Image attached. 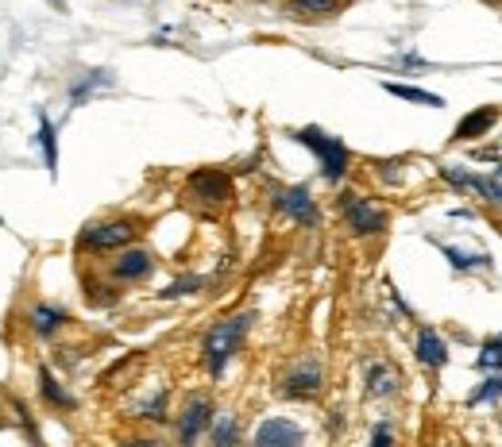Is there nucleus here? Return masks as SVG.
I'll return each instance as SVG.
<instances>
[{
	"instance_id": "10",
	"label": "nucleus",
	"mask_w": 502,
	"mask_h": 447,
	"mask_svg": "<svg viewBox=\"0 0 502 447\" xmlns=\"http://www.w3.org/2000/svg\"><path fill=\"white\" fill-rule=\"evenodd\" d=\"M251 447H305V428L294 417H263Z\"/></svg>"
},
{
	"instance_id": "5",
	"label": "nucleus",
	"mask_w": 502,
	"mask_h": 447,
	"mask_svg": "<svg viewBox=\"0 0 502 447\" xmlns=\"http://www.w3.org/2000/svg\"><path fill=\"white\" fill-rule=\"evenodd\" d=\"M186 201L201 212H220L232 201V174L220 167H201L186 178Z\"/></svg>"
},
{
	"instance_id": "2",
	"label": "nucleus",
	"mask_w": 502,
	"mask_h": 447,
	"mask_svg": "<svg viewBox=\"0 0 502 447\" xmlns=\"http://www.w3.org/2000/svg\"><path fill=\"white\" fill-rule=\"evenodd\" d=\"M143 231V220L136 217H112V220H89L82 231H77L74 247L82 255H117L124 247H132Z\"/></svg>"
},
{
	"instance_id": "22",
	"label": "nucleus",
	"mask_w": 502,
	"mask_h": 447,
	"mask_svg": "<svg viewBox=\"0 0 502 447\" xmlns=\"http://www.w3.org/2000/svg\"><path fill=\"white\" fill-rule=\"evenodd\" d=\"M132 417H136V421H155V424H163V421H167V386H155L148 397H143V401H136Z\"/></svg>"
},
{
	"instance_id": "13",
	"label": "nucleus",
	"mask_w": 502,
	"mask_h": 447,
	"mask_svg": "<svg viewBox=\"0 0 502 447\" xmlns=\"http://www.w3.org/2000/svg\"><path fill=\"white\" fill-rule=\"evenodd\" d=\"M344 8H348V0H286L282 15L294 24H321V20H333Z\"/></svg>"
},
{
	"instance_id": "29",
	"label": "nucleus",
	"mask_w": 502,
	"mask_h": 447,
	"mask_svg": "<svg viewBox=\"0 0 502 447\" xmlns=\"http://www.w3.org/2000/svg\"><path fill=\"white\" fill-rule=\"evenodd\" d=\"M371 447H394V424L391 421H379L371 428Z\"/></svg>"
},
{
	"instance_id": "11",
	"label": "nucleus",
	"mask_w": 502,
	"mask_h": 447,
	"mask_svg": "<svg viewBox=\"0 0 502 447\" xmlns=\"http://www.w3.org/2000/svg\"><path fill=\"white\" fill-rule=\"evenodd\" d=\"M364 386H367V397H375V401H386V397H398L402 374H398L394 362L371 355V359L364 362Z\"/></svg>"
},
{
	"instance_id": "1",
	"label": "nucleus",
	"mask_w": 502,
	"mask_h": 447,
	"mask_svg": "<svg viewBox=\"0 0 502 447\" xmlns=\"http://www.w3.org/2000/svg\"><path fill=\"white\" fill-rule=\"evenodd\" d=\"M251 320H255V312H236V317H224V320H217L205 332V340H201V367H205L209 378H224L229 362L236 359V351L244 347V340L251 332Z\"/></svg>"
},
{
	"instance_id": "6",
	"label": "nucleus",
	"mask_w": 502,
	"mask_h": 447,
	"mask_svg": "<svg viewBox=\"0 0 502 447\" xmlns=\"http://www.w3.org/2000/svg\"><path fill=\"white\" fill-rule=\"evenodd\" d=\"M321 390H325V367H321V359L313 351L298 355L279 378V393L290 397V401H313Z\"/></svg>"
},
{
	"instance_id": "30",
	"label": "nucleus",
	"mask_w": 502,
	"mask_h": 447,
	"mask_svg": "<svg viewBox=\"0 0 502 447\" xmlns=\"http://www.w3.org/2000/svg\"><path fill=\"white\" fill-rule=\"evenodd\" d=\"M375 170H379V178L383 181H391V186H394V181H402V162H375Z\"/></svg>"
},
{
	"instance_id": "4",
	"label": "nucleus",
	"mask_w": 502,
	"mask_h": 447,
	"mask_svg": "<svg viewBox=\"0 0 502 447\" xmlns=\"http://www.w3.org/2000/svg\"><path fill=\"white\" fill-rule=\"evenodd\" d=\"M336 208H340V220L352 231L355 239H371V236H383L391 228V212L383 205H375L371 197L355 193V189H344L336 197Z\"/></svg>"
},
{
	"instance_id": "23",
	"label": "nucleus",
	"mask_w": 502,
	"mask_h": 447,
	"mask_svg": "<svg viewBox=\"0 0 502 447\" xmlns=\"http://www.w3.org/2000/svg\"><path fill=\"white\" fill-rule=\"evenodd\" d=\"M441 178L448 181L452 189L483 197V174H476V170H467V167H452V162H445V167H441Z\"/></svg>"
},
{
	"instance_id": "31",
	"label": "nucleus",
	"mask_w": 502,
	"mask_h": 447,
	"mask_svg": "<svg viewBox=\"0 0 502 447\" xmlns=\"http://www.w3.org/2000/svg\"><path fill=\"white\" fill-rule=\"evenodd\" d=\"M472 158H479V162H502V147H476Z\"/></svg>"
},
{
	"instance_id": "18",
	"label": "nucleus",
	"mask_w": 502,
	"mask_h": 447,
	"mask_svg": "<svg viewBox=\"0 0 502 447\" xmlns=\"http://www.w3.org/2000/svg\"><path fill=\"white\" fill-rule=\"evenodd\" d=\"M436 247H441V255L452 262L456 274H472V270L491 267V255H483V251H460V247H452V243H436Z\"/></svg>"
},
{
	"instance_id": "7",
	"label": "nucleus",
	"mask_w": 502,
	"mask_h": 447,
	"mask_svg": "<svg viewBox=\"0 0 502 447\" xmlns=\"http://www.w3.org/2000/svg\"><path fill=\"white\" fill-rule=\"evenodd\" d=\"M271 208L279 212V217L302 224V228H317L321 224V208L313 201L310 186H282V189H274L271 193Z\"/></svg>"
},
{
	"instance_id": "25",
	"label": "nucleus",
	"mask_w": 502,
	"mask_h": 447,
	"mask_svg": "<svg viewBox=\"0 0 502 447\" xmlns=\"http://www.w3.org/2000/svg\"><path fill=\"white\" fill-rule=\"evenodd\" d=\"M209 286V278L205 274H186V278H178V281H170V286L159 293L163 301H178V297H190V293H201Z\"/></svg>"
},
{
	"instance_id": "26",
	"label": "nucleus",
	"mask_w": 502,
	"mask_h": 447,
	"mask_svg": "<svg viewBox=\"0 0 502 447\" xmlns=\"http://www.w3.org/2000/svg\"><path fill=\"white\" fill-rule=\"evenodd\" d=\"M476 367H479L483 374H502V336H495V340H487V343L479 347Z\"/></svg>"
},
{
	"instance_id": "19",
	"label": "nucleus",
	"mask_w": 502,
	"mask_h": 447,
	"mask_svg": "<svg viewBox=\"0 0 502 447\" xmlns=\"http://www.w3.org/2000/svg\"><path fill=\"white\" fill-rule=\"evenodd\" d=\"M209 440H213V447H244L236 412H217L213 424H209Z\"/></svg>"
},
{
	"instance_id": "27",
	"label": "nucleus",
	"mask_w": 502,
	"mask_h": 447,
	"mask_svg": "<svg viewBox=\"0 0 502 447\" xmlns=\"http://www.w3.org/2000/svg\"><path fill=\"white\" fill-rule=\"evenodd\" d=\"M498 397H502V374H487L472 393H467V405H487V401H498Z\"/></svg>"
},
{
	"instance_id": "12",
	"label": "nucleus",
	"mask_w": 502,
	"mask_h": 447,
	"mask_svg": "<svg viewBox=\"0 0 502 447\" xmlns=\"http://www.w3.org/2000/svg\"><path fill=\"white\" fill-rule=\"evenodd\" d=\"M67 324H70V312L62 309V305H51V301H36L24 312V328L36 340H55Z\"/></svg>"
},
{
	"instance_id": "16",
	"label": "nucleus",
	"mask_w": 502,
	"mask_h": 447,
	"mask_svg": "<svg viewBox=\"0 0 502 447\" xmlns=\"http://www.w3.org/2000/svg\"><path fill=\"white\" fill-rule=\"evenodd\" d=\"M502 120V112H498V105H483V108H472L464 116V120L456 124V131H452V139L456 143H467V139H483L487 131L495 127Z\"/></svg>"
},
{
	"instance_id": "28",
	"label": "nucleus",
	"mask_w": 502,
	"mask_h": 447,
	"mask_svg": "<svg viewBox=\"0 0 502 447\" xmlns=\"http://www.w3.org/2000/svg\"><path fill=\"white\" fill-rule=\"evenodd\" d=\"M483 201L502 205V162H495L491 174H483Z\"/></svg>"
},
{
	"instance_id": "9",
	"label": "nucleus",
	"mask_w": 502,
	"mask_h": 447,
	"mask_svg": "<svg viewBox=\"0 0 502 447\" xmlns=\"http://www.w3.org/2000/svg\"><path fill=\"white\" fill-rule=\"evenodd\" d=\"M217 409H213V397L209 393H190L182 412H178V447H193L213 424Z\"/></svg>"
},
{
	"instance_id": "32",
	"label": "nucleus",
	"mask_w": 502,
	"mask_h": 447,
	"mask_svg": "<svg viewBox=\"0 0 502 447\" xmlns=\"http://www.w3.org/2000/svg\"><path fill=\"white\" fill-rule=\"evenodd\" d=\"M120 447H163V443L151 440V436H132V440H124Z\"/></svg>"
},
{
	"instance_id": "17",
	"label": "nucleus",
	"mask_w": 502,
	"mask_h": 447,
	"mask_svg": "<svg viewBox=\"0 0 502 447\" xmlns=\"http://www.w3.org/2000/svg\"><path fill=\"white\" fill-rule=\"evenodd\" d=\"M117 86V77H112V70H89V74H82L70 86V105L77 108V105H86L93 93H101V89H112Z\"/></svg>"
},
{
	"instance_id": "8",
	"label": "nucleus",
	"mask_w": 502,
	"mask_h": 447,
	"mask_svg": "<svg viewBox=\"0 0 502 447\" xmlns=\"http://www.w3.org/2000/svg\"><path fill=\"white\" fill-rule=\"evenodd\" d=\"M155 255L148 251V247H124V251L112 255L108 262V281L112 286H139V281H148L155 274Z\"/></svg>"
},
{
	"instance_id": "3",
	"label": "nucleus",
	"mask_w": 502,
	"mask_h": 447,
	"mask_svg": "<svg viewBox=\"0 0 502 447\" xmlns=\"http://www.w3.org/2000/svg\"><path fill=\"white\" fill-rule=\"evenodd\" d=\"M290 139L302 143L305 151H313L317 170H321V178H325L329 186H336V181L348 178L352 151H348L344 139H336V136H329V131H321V127H298V131H290Z\"/></svg>"
},
{
	"instance_id": "21",
	"label": "nucleus",
	"mask_w": 502,
	"mask_h": 447,
	"mask_svg": "<svg viewBox=\"0 0 502 447\" xmlns=\"http://www.w3.org/2000/svg\"><path fill=\"white\" fill-rule=\"evenodd\" d=\"M383 89L398 97V101H410V105H429V108H445V97H436L429 89H417V86H402V81H383Z\"/></svg>"
},
{
	"instance_id": "24",
	"label": "nucleus",
	"mask_w": 502,
	"mask_h": 447,
	"mask_svg": "<svg viewBox=\"0 0 502 447\" xmlns=\"http://www.w3.org/2000/svg\"><path fill=\"white\" fill-rule=\"evenodd\" d=\"M36 139H39V151H43V162H46V174L58 178V131L46 116H39V136Z\"/></svg>"
},
{
	"instance_id": "14",
	"label": "nucleus",
	"mask_w": 502,
	"mask_h": 447,
	"mask_svg": "<svg viewBox=\"0 0 502 447\" xmlns=\"http://www.w3.org/2000/svg\"><path fill=\"white\" fill-rule=\"evenodd\" d=\"M36 386H39V401H43L46 409H51V412H74V409H77V397L58 382L51 367H39Z\"/></svg>"
},
{
	"instance_id": "20",
	"label": "nucleus",
	"mask_w": 502,
	"mask_h": 447,
	"mask_svg": "<svg viewBox=\"0 0 502 447\" xmlns=\"http://www.w3.org/2000/svg\"><path fill=\"white\" fill-rule=\"evenodd\" d=\"M86 305L93 309H112V305H120V286H112V281H101V278H93L86 274Z\"/></svg>"
},
{
	"instance_id": "33",
	"label": "nucleus",
	"mask_w": 502,
	"mask_h": 447,
	"mask_svg": "<svg viewBox=\"0 0 502 447\" xmlns=\"http://www.w3.org/2000/svg\"><path fill=\"white\" fill-rule=\"evenodd\" d=\"M498 231H502V228H498Z\"/></svg>"
},
{
	"instance_id": "15",
	"label": "nucleus",
	"mask_w": 502,
	"mask_h": 447,
	"mask_svg": "<svg viewBox=\"0 0 502 447\" xmlns=\"http://www.w3.org/2000/svg\"><path fill=\"white\" fill-rule=\"evenodd\" d=\"M414 355H417L421 367L441 371L445 362H448V343L441 340V332H436L433 324H421L417 328V340H414Z\"/></svg>"
}]
</instances>
